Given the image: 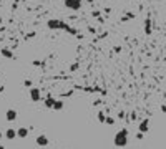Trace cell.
<instances>
[{
  "label": "cell",
  "mask_w": 166,
  "mask_h": 149,
  "mask_svg": "<svg viewBox=\"0 0 166 149\" xmlns=\"http://www.w3.org/2000/svg\"><path fill=\"white\" fill-rule=\"evenodd\" d=\"M2 55H3L5 58H12L13 56V53L10 51V50H7V48H2Z\"/></svg>",
  "instance_id": "cell-9"
},
{
  "label": "cell",
  "mask_w": 166,
  "mask_h": 149,
  "mask_svg": "<svg viewBox=\"0 0 166 149\" xmlns=\"http://www.w3.org/2000/svg\"><path fill=\"white\" fill-rule=\"evenodd\" d=\"M61 108H63V101H55L53 109H61Z\"/></svg>",
  "instance_id": "cell-12"
},
{
  "label": "cell",
  "mask_w": 166,
  "mask_h": 149,
  "mask_svg": "<svg viewBox=\"0 0 166 149\" xmlns=\"http://www.w3.org/2000/svg\"><path fill=\"white\" fill-rule=\"evenodd\" d=\"M17 136H18V137H27V136H28V129L27 128H18L17 129Z\"/></svg>",
  "instance_id": "cell-7"
},
{
  "label": "cell",
  "mask_w": 166,
  "mask_h": 149,
  "mask_svg": "<svg viewBox=\"0 0 166 149\" xmlns=\"http://www.w3.org/2000/svg\"><path fill=\"white\" fill-rule=\"evenodd\" d=\"M15 136H17V131H15L13 128H8L5 131V137H7V139H13Z\"/></svg>",
  "instance_id": "cell-6"
},
{
  "label": "cell",
  "mask_w": 166,
  "mask_h": 149,
  "mask_svg": "<svg viewBox=\"0 0 166 149\" xmlns=\"http://www.w3.org/2000/svg\"><path fill=\"white\" fill-rule=\"evenodd\" d=\"M53 104H55V100L53 98H46V101H45L46 108H53Z\"/></svg>",
  "instance_id": "cell-10"
},
{
  "label": "cell",
  "mask_w": 166,
  "mask_h": 149,
  "mask_svg": "<svg viewBox=\"0 0 166 149\" xmlns=\"http://www.w3.org/2000/svg\"><path fill=\"white\" fill-rule=\"evenodd\" d=\"M148 126H150V121L145 119V121L139 124V131H141V133H146V131H148Z\"/></svg>",
  "instance_id": "cell-8"
},
{
  "label": "cell",
  "mask_w": 166,
  "mask_h": 149,
  "mask_svg": "<svg viewBox=\"0 0 166 149\" xmlns=\"http://www.w3.org/2000/svg\"><path fill=\"white\" fill-rule=\"evenodd\" d=\"M98 121H101V123L106 121V116L103 114V113H98Z\"/></svg>",
  "instance_id": "cell-13"
},
{
  "label": "cell",
  "mask_w": 166,
  "mask_h": 149,
  "mask_svg": "<svg viewBox=\"0 0 166 149\" xmlns=\"http://www.w3.org/2000/svg\"><path fill=\"white\" fill-rule=\"evenodd\" d=\"M5 118H7V121H15V119H17V111H15V109H8Z\"/></svg>",
  "instance_id": "cell-3"
},
{
  "label": "cell",
  "mask_w": 166,
  "mask_h": 149,
  "mask_svg": "<svg viewBox=\"0 0 166 149\" xmlns=\"http://www.w3.org/2000/svg\"><path fill=\"white\" fill-rule=\"evenodd\" d=\"M0 149H5V148H3V146H0Z\"/></svg>",
  "instance_id": "cell-15"
},
{
  "label": "cell",
  "mask_w": 166,
  "mask_h": 149,
  "mask_svg": "<svg viewBox=\"0 0 166 149\" xmlns=\"http://www.w3.org/2000/svg\"><path fill=\"white\" fill-rule=\"evenodd\" d=\"M126 142H128V131L123 129V131L116 133V136H115V146L123 148V146H126Z\"/></svg>",
  "instance_id": "cell-1"
},
{
  "label": "cell",
  "mask_w": 166,
  "mask_h": 149,
  "mask_svg": "<svg viewBox=\"0 0 166 149\" xmlns=\"http://www.w3.org/2000/svg\"><path fill=\"white\" fill-rule=\"evenodd\" d=\"M105 123H108V124H113V123H115V121H113L111 118H106V121H105Z\"/></svg>",
  "instance_id": "cell-14"
},
{
  "label": "cell",
  "mask_w": 166,
  "mask_h": 149,
  "mask_svg": "<svg viewBox=\"0 0 166 149\" xmlns=\"http://www.w3.org/2000/svg\"><path fill=\"white\" fill-rule=\"evenodd\" d=\"M48 27L50 28H58V27H61V23H58V20H52L48 23Z\"/></svg>",
  "instance_id": "cell-11"
},
{
  "label": "cell",
  "mask_w": 166,
  "mask_h": 149,
  "mask_svg": "<svg viewBox=\"0 0 166 149\" xmlns=\"http://www.w3.org/2000/svg\"><path fill=\"white\" fill-rule=\"evenodd\" d=\"M65 3H66V7L73 8V10H77V8H80V2H78V0H66Z\"/></svg>",
  "instance_id": "cell-4"
},
{
  "label": "cell",
  "mask_w": 166,
  "mask_h": 149,
  "mask_svg": "<svg viewBox=\"0 0 166 149\" xmlns=\"http://www.w3.org/2000/svg\"><path fill=\"white\" fill-rule=\"evenodd\" d=\"M30 98H32V101H40V89L38 88L30 89Z\"/></svg>",
  "instance_id": "cell-2"
},
{
  "label": "cell",
  "mask_w": 166,
  "mask_h": 149,
  "mask_svg": "<svg viewBox=\"0 0 166 149\" xmlns=\"http://www.w3.org/2000/svg\"><path fill=\"white\" fill-rule=\"evenodd\" d=\"M37 144H38V146H48V137H46V136H38V137H37Z\"/></svg>",
  "instance_id": "cell-5"
}]
</instances>
